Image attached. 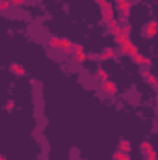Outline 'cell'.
Returning a JSON list of instances; mask_svg holds the SVG:
<instances>
[{
    "mask_svg": "<svg viewBox=\"0 0 158 160\" xmlns=\"http://www.w3.org/2000/svg\"><path fill=\"white\" fill-rule=\"evenodd\" d=\"M145 160H158L156 151H155V149H151L149 153H145Z\"/></svg>",
    "mask_w": 158,
    "mask_h": 160,
    "instance_id": "ac0fdd59",
    "label": "cell"
},
{
    "mask_svg": "<svg viewBox=\"0 0 158 160\" xmlns=\"http://www.w3.org/2000/svg\"><path fill=\"white\" fill-rule=\"evenodd\" d=\"M116 4H117V8H119V11H121L123 17H128L130 15V8H132L130 0H116Z\"/></svg>",
    "mask_w": 158,
    "mask_h": 160,
    "instance_id": "7a4b0ae2",
    "label": "cell"
},
{
    "mask_svg": "<svg viewBox=\"0 0 158 160\" xmlns=\"http://www.w3.org/2000/svg\"><path fill=\"white\" fill-rule=\"evenodd\" d=\"M9 69H11V73H13V75H17V77H24V73H26V71H24V67H22L21 63H11V65H9Z\"/></svg>",
    "mask_w": 158,
    "mask_h": 160,
    "instance_id": "52a82bcc",
    "label": "cell"
},
{
    "mask_svg": "<svg viewBox=\"0 0 158 160\" xmlns=\"http://www.w3.org/2000/svg\"><path fill=\"white\" fill-rule=\"evenodd\" d=\"M9 8H11L9 0H0V9H9Z\"/></svg>",
    "mask_w": 158,
    "mask_h": 160,
    "instance_id": "ffe728a7",
    "label": "cell"
},
{
    "mask_svg": "<svg viewBox=\"0 0 158 160\" xmlns=\"http://www.w3.org/2000/svg\"><path fill=\"white\" fill-rule=\"evenodd\" d=\"M130 32H132V28H130V24H123V26H121V34H123V36H126V38H130Z\"/></svg>",
    "mask_w": 158,
    "mask_h": 160,
    "instance_id": "2e32d148",
    "label": "cell"
},
{
    "mask_svg": "<svg viewBox=\"0 0 158 160\" xmlns=\"http://www.w3.org/2000/svg\"><path fill=\"white\" fill-rule=\"evenodd\" d=\"M119 48H121V52H123V54H128L130 58H132L134 54H138V52H140V50H138V47H136L130 39L125 41V43H121V45H119Z\"/></svg>",
    "mask_w": 158,
    "mask_h": 160,
    "instance_id": "6da1fadb",
    "label": "cell"
},
{
    "mask_svg": "<svg viewBox=\"0 0 158 160\" xmlns=\"http://www.w3.org/2000/svg\"><path fill=\"white\" fill-rule=\"evenodd\" d=\"M73 41H69V39H62V50L63 52H73Z\"/></svg>",
    "mask_w": 158,
    "mask_h": 160,
    "instance_id": "ba28073f",
    "label": "cell"
},
{
    "mask_svg": "<svg viewBox=\"0 0 158 160\" xmlns=\"http://www.w3.org/2000/svg\"><path fill=\"white\" fill-rule=\"evenodd\" d=\"M0 160H4V157H2V155H0Z\"/></svg>",
    "mask_w": 158,
    "mask_h": 160,
    "instance_id": "d4e9b609",
    "label": "cell"
},
{
    "mask_svg": "<svg viewBox=\"0 0 158 160\" xmlns=\"http://www.w3.org/2000/svg\"><path fill=\"white\" fill-rule=\"evenodd\" d=\"M132 60H134V63L141 65V63H143V54H141V52H138V54H134V56H132Z\"/></svg>",
    "mask_w": 158,
    "mask_h": 160,
    "instance_id": "e0dca14e",
    "label": "cell"
},
{
    "mask_svg": "<svg viewBox=\"0 0 158 160\" xmlns=\"http://www.w3.org/2000/svg\"><path fill=\"white\" fill-rule=\"evenodd\" d=\"M114 160H132V158H130V153H121V151H116V153H114Z\"/></svg>",
    "mask_w": 158,
    "mask_h": 160,
    "instance_id": "7c38bea8",
    "label": "cell"
},
{
    "mask_svg": "<svg viewBox=\"0 0 158 160\" xmlns=\"http://www.w3.org/2000/svg\"><path fill=\"white\" fill-rule=\"evenodd\" d=\"M99 6H101V9H114V4L108 0H99Z\"/></svg>",
    "mask_w": 158,
    "mask_h": 160,
    "instance_id": "9a60e30c",
    "label": "cell"
},
{
    "mask_svg": "<svg viewBox=\"0 0 158 160\" xmlns=\"http://www.w3.org/2000/svg\"><path fill=\"white\" fill-rule=\"evenodd\" d=\"M141 73H143V77H145V80H147V82H149L151 86H156V84H158L156 77H155L153 73H147V71H141Z\"/></svg>",
    "mask_w": 158,
    "mask_h": 160,
    "instance_id": "30bf717a",
    "label": "cell"
},
{
    "mask_svg": "<svg viewBox=\"0 0 158 160\" xmlns=\"http://www.w3.org/2000/svg\"><path fill=\"white\" fill-rule=\"evenodd\" d=\"M48 45H50L52 48H62V39H60V38H50Z\"/></svg>",
    "mask_w": 158,
    "mask_h": 160,
    "instance_id": "5bb4252c",
    "label": "cell"
},
{
    "mask_svg": "<svg viewBox=\"0 0 158 160\" xmlns=\"http://www.w3.org/2000/svg\"><path fill=\"white\" fill-rule=\"evenodd\" d=\"M130 38H126V36H123V34H119V36H116V41H117V45H121V43H125V41H128Z\"/></svg>",
    "mask_w": 158,
    "mask_h": 160,
    "instance_id": "44dd1931",
    "label": "cell"
},
{
    "mask_svg": "<svg viewBox=\"0 0 158 160\" xmlns=\"http://www.w3.org/2000/svg\"><path fill=\"white\" fill-rule=\"evenodd\" d=\"M97 78L101 80V82H106V80H110V77H108V73H106L102 67H99V69H97Z\"/></svg>",
    "mask_w": 158,
    "mask_h": 160,
    "instance_id": "8fae6325",
    "label": "cell"
},
{
    "mask_svg": "<svg viewBox=\"0 0 158 160\" xmlns=\"http://www.w3.org/2000/svg\"><path fill=\"white\" fill-rule=\"evenodd\" d=\"M13 108H15V102L13 101H7L6 102V110H13Z\"/></svg>",
    "mask_w": 158,
    "mask_h": 160,
    "instance_id": "7402d4cb",
    "label": "cell"
},
{
    "mask_svg": "<svg viewBox=\"0 0 158 160\" xmlns=\"http://www.w3.org/2000/svg\"><path fill=\"white\" fill-rule=\"evenodd\" d=\"M156 30H158L156 21H149V22L145 24V28H143V34H145L147 38H155V36H156Z\"/></svg>",
    "mask_w": 158,
    "mask_h": 160,
    "instance_id": "3957f363",
    "label": "cell"
},
{
    "mask_svg": "<svg viewBox=\"0 0 158 160\" xmlns=\"http://www.w3.org/2000/svg\"><path fill=\"white\" fill-rule=\"evenodd\" d=\"M99 58H101L102 62H104V60H114V58H116V50H114L112 47H106V48L99 54Z\"/></svg>",
    "mask_w": 158,
    "mask_h": 160,
    "instance_id": "5b68a950",
    "label": "cell"
},
{
    "mask_svg": "<svg viewBox=\"0 0 158 160\" xmlns=\"http://www.w3.org/2000/svg\"><path fill=\"white\" fill-rule=\"evenodd\" d=\"M97 2H99V0H97Z\"/></svg>",
    "mask_w": 158,
    "mask_h": 160,
    "instance_id": "484cf974",
    "label": "cell"
},
{
    "mask_svg": "<svg viewBox=\"0 0 158 160\" xmlns=\"http://www.w3.org/2000/svg\"><path fill=\"white\" fill-rule=\"evenodd\" d=\"M141 65H151V60H149V58H143V63H141Z\"/></svg>",
    "mask_w": 158,
    "mask_h": 160,
    "instance_id": "cb8c5ba5",
    "label": "cell"
},
{
    "mask_svg": "<svg viewBox=\"0 0 158 160\" xmlns=\"http://www.w3.org/2000/svg\"><path fill=\"white\" fill-rule=\"evenodd\" d=\"M140 149H141V153L145 155V153H149V151L153 149V143H151V142H147V140H143V142H141V145H140Z\"/></svg>",
    "mask_w": 158,
    "mask_h": 160,
    "instance_id": "4fadbf2b",
    "label": "cell"
},
{
    "mask_svg": "<svg viewBox=\"0 0 158 160\" xmlns=\"http://www.w3.org/2000/svg\"><path fill=\"white\" fill-rule=\"evenodd\" d=\"M11 2V6H21V4H24L26 0H9Z\"/></svg>",
    "mask_w": 158,
    "mask_h": 160,
    "instance_id": "603a6c76",
    "label": "cell"
},
{
    "mask_svg": "<svg viewBox=\"0 0 158 160\" xmlns=\"http://www.w3.org/2000/svg\"><path fill=\"white\" fill-rule=\"evenodd\" d=\"M130 149H132V143H130V140H119V149L117 151H121V153H130Z\"/></svg>",
    "mask_w": 158,
    "mask_h": 160,
    "instance_id": "8992f818",
    "label": "cell"
},
{
    "mask_svg": "<svg viewBox=\"0 0 158 160\" xmlns=\"http://www.w3.org/2000/svg\"><path fill=\"white\" fill-rule=\"evenodd\" d=\"M75 56H77L78 62H86V60H87V54H86L84 50H82V52H75Z\"/></svg>",
    "mask_w": 158,
    "mask_h": 160,
    "instance_id": "d6986e66",
    "label": "cell"
},
{
    "mask_svg": "<svg viewBox=\"0 0 158 160\" xmlns=\"http://www.w3.org/2000/svg\"><path fill=\"white\" fill-rule=\"evenodd\" d=\"M102 19H104L106 22L116 21V19H114V9H102Z\"/></svg>",
    "mask_w": 158,
    "mask_h": 160,
    "instance_id": "9c48e42d",
    "label": "cell"
},
{
    "mask_svg": "<svg viewBox=\"0 0 158 160\" xmlns=\"http://www.w3.org/2000/svg\"><path fill=\"white\" fill-rule=\"evenodd\" d=\"M102 91H104V93H108V95L117 93V86H116V82H112V80L102 82Z\"/></svg>",
    "mask_w": 158,
    "mask_h": 160,
    "instance_id": "277c9868",
    "label": "cell"
}]
</instances>
